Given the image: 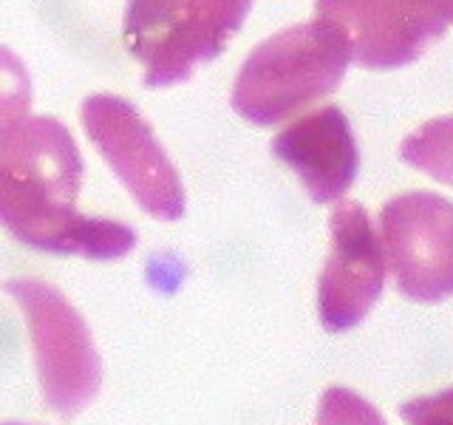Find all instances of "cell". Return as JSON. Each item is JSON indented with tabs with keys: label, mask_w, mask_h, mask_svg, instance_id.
<instances>
[{
	"label": "cell",
	"mask_w": 453,
	"mask_h": 425,
	"mask_svg": "<svg viewBox=\"0 0 453 425\" xmlns=\"http://www.w3.org/2000/svg\"><path fill=\"white\" fill-rule=\"evenodd\" d=\"M82 156L71 131L23 117L0 131V227L26 247L117 261L136 247L134 227L77 210Z\"/></svg>",
	"instance_id": "1"
},
{
	"label": "cell",
	"mask_w": 453,
	"mask_h": 425,
	"mask_svg": "<svg viewBox=\"0 0 453 425\" xmlns=\"http://www.w3.org/2000/svg\"><path fill=\"white\" fill-rule=\"evenodd\" d=\"M351 60L349 40L332 23L280 28L252 49L233 82V108L252 125H278L332 94Z\"/></svg>",
	"instance_id": "2"
},
{
	"label": "cell",
	"mask_w": 453,
	"mask_h": 425,
	"mask_svg": "<svg viewBox=\"0 0 453 425\" xmlns=\"http://www.w3.org/2000/svg\"><path fill=\"white\" fill-rule=\"evenodd\" d=\"M250 9L252 0H127L122 40L145 68L142 82L165 89L216 60L241 32Z\"/></svg>",
	"instance_id": "3"
},
{
	"label": "cell",
	"mask_w": 453,
	"mask_h": 425,
	"mask_svg": "<svg viewBox=\"0 0 453 425\" xmlns=\"http://www.w3.org/2000/svg\"><path fill=\"white\" fill-rule=\"evenodd\" d=\"M4 290L26 315L40 389L49 408L60 417L80 414L103 386V360L82 315L46 281L14 278L4 283Z\"/></svg>",
	"instance_id": "4"
},
{
	"label": "cell",
	"mask_w": 453,
	"mask_h": 425,
	"mask_svg": "<svg viewBox=\"0 0 453 425\" xmlns=\"http://www.w3.org/2000/svg\"><path fill=\"white\" fill-rule=\"evenodd\" d=\"M80 120L91 145L103 153L142 212L159 221L184 216L188 198L179 170L134 103L113 94H91L80 108Z\"/></svg>",
	"instance_id": "5"
},
{
	"label": "cell",
	"mask_w": 453,
	"mask_h": 425,
	"mask_svg": "<svg viewBox=\"0 0 453 425\" xmlns=\"http://www.w3.org/2000/svg\"><path fill=\"white\" fill-rule=\"evenodd\" d=\"M382 252L403 298L442 304L453 298V202L439 193H403L382 205Z\"/></svg>",
	"instance_id": "6"
},
{
	"label": "cell",
	"mask_w": 453,
	"mask_h": 425,
	"mask_svg": "<svg viewBox=\"0 0 453 425\" xmlns=\"http://www.w3.org/2000/svg\"><path fill=\"white\" fill-rule=\"evenodd\" d=\"M315 18L349 40L363 68L394 71L419 60L453 26V0H315Z\"/></svg>",
	"instance_id": "7"
},
{
	"label": "cell",
	"mask_w": 453,
	"mask_h": 425,
	"mask_svg": "<svg viewBox=\"0 0 453 425\" xmlns=\"http://www.w3.org/2000/svg\"><path fill=\"white\" fill-rule=\"evenodd\" d=\"M332 247L318 283V315L323 329H354L380 301L386 287V252L368 212L357 202H340L329 219Z\"/></svg>",
	"instance_id": "8"
},
{
	"label": "cell",
	"mask_w": 453,
	"mask_h": 425,
	"mask_svg": "<svg viewBox=\"0 0 453 425\" xmlns=\"http://www.w3.org/2000/svg\"><path fill=\"white\" fill-rule=\"evenodd\" d=\"M273 153L292 167L315 205H332L357 179L360 151L340 105L303 113L273 139Z\"/></svg>",
	"instance_id": "9"
},
{
	"label": "cell",
	"mask_w": 453,
	"mask_h": 425,
	"mask_svg": "<svg viewBox=\"0 0 453 425\" xmlns=\"http://www.w3.org/2000/svg\"><path fill=\"white\" fill-rule=\"evenodd\" d=\"M403 162L453 188V117H439L417 128L400 145Z\"/></svg>",
	"instance_id": "10"
},
{
	"label": "cell",
	"mask_w": 453,
	"mask_h": 425,
	"mask_svg": "<svg viewBox=\"0 0 453 425\" xmlns=\"http://www.w3.org/2000/svg\"><path fill=\"white\" fill-rule=\"evenodd\" d=\"M32 108V77L23 60L0 46V131L23 120Z\"/></svg>",
	"instance_id": "11"
},
{
	"label": "cell",
	"mask_w": 453,
	"mask_h": 425,
	"mask_svg": "<svg viewBox=\"0 0 453 425\" xmlns=\"http://www.w3.org/2000/svg\"><path fill=\"white\" fill-rule=\"evenodd\" d=\"M315 425H388V422L357 391L332 386L320 397Z\"/></svg>",
	"instance_id": "12"
},
{
	"label": "cell",
	"mask_w": 453,
	"mask_h": 425,
	"mask_svg": "<svg viewBox=\"0 0 453 425\" xmlns=\"http://www.w3.org/2000/svg\"><path fill=\"white\" fill-rule=\"evenodd\" d=\"M400 417L408 425H453V389L403 403Z\"/></svg>",
	"instance_id": "13"
},
{
	"label": "cell",
	"mask_w": 453,
	"mask_h": 425,
	"mask_svg": "<svg viewBox=\"0 0 453 425\" xmlns=\"http://www.w3.org/2000/svg\"><path fill=\"white\" fill-rule=\"evenodd\" d=\"M0 425H26V422H0Z\"/></svg>",
	"instance_id": "14"
}]
</instances>
